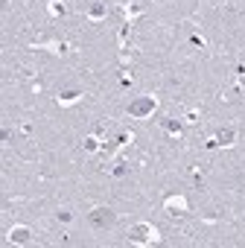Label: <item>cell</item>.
Returning a JSON list of instances; mask_svg holds the SVG:
<instances>
[{
	"mask_svg": "<svg viewBox=\"0 0 245 248\" xmlns=\"http://www.w3.org/2000/svg\"><path fill=\"white\" fill-rule=\"evenodd\" d=\"M158 105H161V99H158L155 93H140V96L132 99L129 117H132V120H152L155 111H158Z\"/></svg>",
	"mask_w": 245,
	"mask_h": 248,
	"instance_id": "6da1fadb",
	"label": "cell"
},
{
	"mask_svg": "<svg viewBox=\"0 0 245 248\" xmlns=\"http://www.w3.org/2000/svg\"><path fill=\"white\" fill-rule=\"evenodd\" d=\"M129 242L132 245H155V242H161V231L152 222H135L129 228Z\"/></svg>",
	"mask_w": 245,
	"mask_h": 248,
	"instance_id": "7a4b0ae2",
	"label": "cell"
},
{
	"mask_svg": "<svg viewBox=\"0 0 245 248\" xmlns=\"http://www.w3.org/2000/svg\"><path fill=\"white\" fill-rule=\"evenodd\" d=\"M88 225H91L93 231H111V228L117 225V210L108 207V204H96V207H91V213H88Z\"/></svg>",
	"mask_w": 245,
	"mask_h": 248,
	"instance_id": "3957f363",
	"label": "cell"
},
{
	"mask_svg": "<svg viewBox=\"0 0 245 248\" xmlns=\"http://www.w3.org/2000/svg\"><path fill=\"white\" fill-rule=\"evenodd\" d=\"M164 210H167L169 216H187V213H190V202H187V196L172 193V196L164 199Z\"/></svg>",
	"mask_w": 245,
	"mask_h": 248,
	"instance_id": "277c9868",
	"label": "cell"
},
{
	"mask_svg": "<svg viewBox=\"0 0 245 248\" xmlns=\"http://www.w3.org/2000/svg\"><path fill=\"white\" fill-rule=\"evenodd\" d=\"M6 236H9L12 245H30L32 242V228L30 225H12Z\"/></svg>",
	"mask_w": 245,
	"mask_h": 248,
	"instance_id": "5b68a950",
	"label": "cell"
},
{
	"mask_svg": "<svg viewBox=\"0 0 245 248\" xmlns=\"http://www.w3.org/2000/svg\"><path fill=\"white\" fill-rule=\"evenodd\" d=\"M82 96H85V91H82V88H64V91H59L56 102H59L61 108H70V105L82 102Z\"/></svg>",
	"mask_w": 245,
	"mask_h": 248,
	"instance_id": "8992f818",
	"label": "cell"
},
{
	"mask_svg": "<svg viewBox=\"0 0 245 248\" xmlns=\"http://www.w3.org/2000/svg\"><path fill=\"white\" fill-rule=\"evenodd\" d=\"M236 138H239V132H236L233 126H225V129H219V132H216V143H219L222 149L236 146Z\"/></svg>",
	"mask_w": 245,
	"mask_h": 248,
	"instance_id": "52a82bcc",
	"label": "cell"
},
{
	"mask_svg": "<svg viewBox=\"0 0 245 248\" xmlns=\"http://www.w3.org/2000/svg\"><path fill=\"white\" fill-rule=\"evenodd\" d=\"M161 126H164V132H167L169 138H181V135H184V123L175 120V117H164Z\"/></svg>",
	"mask_w": 245,
	"mask_h": 248,
	"instance_id": "ba28073f",
	"label": "cell"
},
{
	"mask_svg": "<svg viewBox=\"0 0 245 248\" xmlns=\"http://www.w3.org/2000/svg\"><path fill=\"white\" fill-rule=\"evenodd\" d=\"M108 18V6L105 3H93L91 9H88V21L91 24H99V21H105Z\"/></svg>",
	"mask_w": 245,
	"mask_h": 248,
	"instance_id": "9c48e42d",
	"label": "cell"
},
{
	"mask_svg": "<svg viewBox=\"0 0 245 248\" xmlns=\"http://www.w3.org/2000/svg\"><path fill=\"white\" fill-rule=\"evenodd\" d=\"M82 149H85L88 155H93V152H99V149H105V143L99 140V135H88V138L82 140Z\"/></svg>",
	"mask_w": 245,
	"mask_h": 248,
	"instance_id": "30bf717a",
	"label": "cell"
},
{
	"mask_svg": "<svg viewBox=\"0 0 245 248\" xmlns=\"http://www.w3.org/2000/svg\"><path fill=\"white\" fill-rule=\"evenodd\" d=\"M143 9H146V6L140 3V0H129V3H126V18H132V21H135V18H140V15H143Z\"/></svg>",
	"mask_w": 245,
	"mask_h": 248,
	"instance_id": "8fae6325",
	"label": "cell"
},
{
	"mask_svg": "<svg viewBox=\"0 0 245 248\" xmlns=\"http://www.w3.org/2000/svg\"><path fill=\"white\" fill-rule=\"evenodd\" d=\"M47 12H50L53 18H64V15H67V6L61 3V0H50V3H47Z\"/></svg>",
	"mask_w": 245,
	"mask_h": 248,
	"instance_id": "7c38bea8",
	"label": "cell"
},
{
	"mask_svg": "<svg viewBox=\"0 0 245 248\" xmlns=\"http://www.w3.org/2000/svg\"><path fill=\"white\" fill-rule=\"evenodd\" d=\"M132 143H135V135H132V132H120V135H117V140H114V146H117V149L132 146Z\"/></svg>",
	"mask_w": 245,
	"mask_h": 248,
	"instance_id": "4fadbf2b",
	"label": "cell"
},
{
	"mask_svg": "<svg viewBox=\"0 0 245 248\" xmlns=\"http://www.w3.org/2000/svg\"><path fill=\"white\" fill-rule=\"evenodd\" d=\"M108 172H111L114 178H122V175H126V172H129V164H126V161H122V158H120V161H114V167H111Z\"/></svg>",
	"mask_w": 245,
	"mask_h": 248,
	"instance_id": "5bb4252c",
	"label": "cell"
},
{
	"mask_svg": "<svg viewBox=\"0 0 245 248\" xmlns=\"http://www.w3.org/2000/svg\"><path fill=\"white\" fill-rule=\"evenodd\" d=\"M56 219H59V225H70V222L76 219V213H73L70 207H61V210L56 213Z\"/></svg>",
	"mask_w": 245,
	"mask_h": 248,
	"instance_id": "9a60e30c",
	"label": "cell"
},
{
	"mask_svg": "<svg viewBox=\"0 0 245 248\" xmlns=\"http://www.w3.org/2000/svg\"><path fill=\"white\" fill-rule=\"evenodd\" d=\"M184 123H199V111H196V108H190V111H187V117H184Z\"/></svg>",
	"mask_w": 245,
	"mask_h": 248,
	"instance_id": "2e32d148",
	"label": "cell"
}]
</instances>
